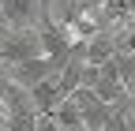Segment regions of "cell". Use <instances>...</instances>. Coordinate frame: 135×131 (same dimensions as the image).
I'll return each mask as SVG.
<instances>
[{"mask_svg":"<svg viewBox=\"0 0 135 131\" xmlns=\"http://www.w3.org/2000/svg\"><path fill=\"white\" fill-rule=\"evenodd\" d=\"M113 56H116V41H113V34H94L90 41H83V64L105 68Z\"/></svg>","mask_w":135,"mask_h":131,"instance_id":"cell-5","label":"cell"},{"mask_svg":"<svg viewBox=\"0 0 135 131\" xmlns=\"http://www.w3.org/2000/svg\"><path fill=\"white\" fill-rule=\"evenodd\" d=\"M26 94H30V105H34V112H38V116H41V112H53V109L64 101L56 75H53V79H45V83H38V86H34V90H26Z\"/></svg>","mask_w":135,"mask_h":131,"instance_id":"cell-6","label":"cell"},{"mask_svg":"<svg viewBox=\"0 0 135 131\" xmlns=\"http://www.w3.org/2000/svg\"><path fill=\"white\" fill-rule=\"evenodd\" d=\"M8 34H11V26H8V23H4V15H0V41H4V38H8Z\"/></svg>","mask_w":135,"mask_h":131,"instance_id":"cell-9","label":"cell"},{"mask_svg":"<svg viewBox=\"0 0 135 131\" xmlns=\"http://www.w3.org/2000/svg\"><path fill=\"white\" fill-rule=\"evenodd\" d=\"M34 131H60L56 120H53V112H41V116L34 120Z\"/></svg>","mask_w":135,"mask_h":131,"instance_id":"cell-8","label":"cell"},{"mask_svg":"<svg viewBox=\"0 0 135 131\" xmlns=\"http://www.w3.org/2000/svg\"><path fill=\"white\" fill-rule=\"evenodd\" d=\"M71 101L79 105V112H83V124H86V131H105V124H109V105H101L98 97H94V90H86V86H79L75 94H71Z\"/></svg>","mask_w":135,"mask_h":131,"instance_id":"cell-3","label":"cell"},{"mask_svg":"<svg viewBox=\"0 0 135 131\" xmlns=\"http://www.w3.org/2000/svg\"><path fill=\"white\" fill-rule=\"evenodd\" d=\"M79 4H86V0H79Z\"/></svg>","mask_w":135,"mask_h":131,"instance_id":"cell-11","label":"cell"},{"mask_svg":"<svg viewBox=\"0 0 135 131\" xmlns=\"http://www.w3.org/2000/svg\"><path fill=\"white\" fill-rule=\"evenodd\" d=\"M8 120V109H4V101H0V124H4Z\"/></svg>","mask_w":135,"mask_h":131,"instance_id":"cell-10","label":"cell"},{"mask_svg":"<svg viewBox=\"0 0 135 131\" xmlns=\"http://www.w3.org/2000/svg\"><path fill=\"white\" fill-rule=\"evenodd\" d=\"M53 120H56L60 131H86V124H83V112H79V105L71 101V97H64V101L53 109Z\"/></svg>","mask_w":135,"mask_h":131,"instance_id":"cell-7","label":"cell"},{"mask_svg":"<svg viewBox=\"0 0 135 131\" xmlns=\"http://www.w3.org/2000/svg\"><path fill=\"white\" fill-rule=\"evenodd\" d=\"M38 56H45L41 38H38V26L11 30V34L0 41V64H4V68H15V64H26V60H38Z\"/></svg>","mask_w":135,"mask_h":131,"instance_id":"cell-1","label":"cell"},{"mask_svg":"<svg viewBox=\"0 0 135 131\" xmlns=\"http://www.w3.org/2000/svg\"><path fill=\"white\" fill-rule=\"evenodd\" d=\"M0 15L11 30H30L38 26V15H41V0H4L0 4Z\"/></svg>","mask_w":135,"mask_h":131,"instance_id":"cell-4","label":"cell"},{"mask_svg":"<svg viewBox=\"0 0 135 131\" xmlns=\"http://www.w3.org/2000/svg\"><path fill=\"white\" fill-rule=\"evenodd\" d=\"M64 60H53V56H38V60H26V64H15V68H4L8 71V83L19 86V90H34L38 83L60 75Z\"/></svg>","mask_w":135,"mask_h":131,"instance_id":"cell-2","label":"cell"}]
</instances>
